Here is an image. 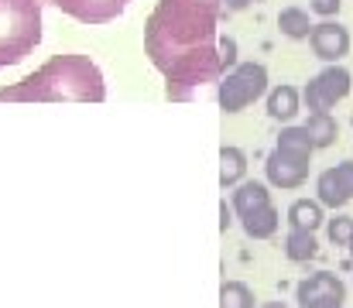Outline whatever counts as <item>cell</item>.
Here are the masks:
<instances>
[{
    "label": "cell",
    "instance_id": "cell-1",
    "mask_svg": "<svg viewBox=\"0 0 353 308\" xmlns=\"http://www.w3.org/2000/svg\"><path fill=\"white\" fill-rule=\"evenodd\" d=\"M220 10L223 0H158L144 28V52L165 76L168 100H192L196 90L220 83Z\"/></svg>",
    "mask_w": 353,
    "mask_h": 308
},
{
    "label": "cell",
    "instance_id": "cell-2",
    "mask_svg": "<svg viewBox=\"0 0 353 308\" xmlns=\"http://www.w3.org/2000/svg\"><path fill=\"white\" fill-rule=\"evenodd\" d=\"M107 83L90 55H55L38 72L0 90V103H103Z\"/></svg>",
    "mask_w": 353,
    "mask_h": 308
},
{
    "label": "cell",
    "instance_id": "cell-3",
    "mask_svg": "<svg viewBox=\"0 0 353 308\" xmlns=\"http://www.w3.org/2000/svg\"><path fill=\"white\" fill-rule=\"evenodd\" d=\"M41 41V0H0V69L24 62Z\"/></svg>",
    "mask_w": 353,
    "mask_h": 308
},
{
    "label": "cell",
    "instance_id": "cell-4",
    "mask_svg": "<svg viewBox=\"0 0 353 308\" xmlns=\"http://www.w3.org/2000/svg\"><path fill=\"white\" fill-rule=\"evenodd\" d=\"M312 141L305 127H285L278 134L274 151L264 161V175L274 189H302L312 168Z\"/></svg>",
    "mask_w": 353,
    "mask_h": 308
},
{
    "label": "cell",
    "instance_id": "cell-5",
    "mask_svg": "<svg viewBox=\"0 0 353 308\" xmlns=\"http://www.w3.org/2000/svg\"><path fill=\"white\" fill-rule=\"evenodd\" d=\"M234 212L250 240H268L281 226V212L271 205V192L264 182H240L234 192Z\"/></svg>",
    "mask_w": 353,
    "mask_h": 308
},
{
    "label": "cell",
    "instance_id": "cell-6",
    "mask_svg": "<svg viewBox=\"0 0 353 308\" xmlns=\"http://www.w3.org/2000/svg\"><path fill=\"white\" fill-rule=\"evenodd\" d=\"M268 90V72L261 62H243L234 65V72H227L220 79V90H216V100L223 106V113H240L247 110L254 100H261Z\"/></svg>",
    "mask_w": 353,
    "mask_h": 308
},
{
    "label": "cell",
    "instance_id": "cell-7",
    "mask_svg": "<svg viewBox=\"0 0 353 308\" xmlns=\"http://www.w3.org/2000/svg\"><path fill=\"white\" fill-rule=\"evenodd\" d=\"M295 298L302 308H343L347 302V285L333 271H316L305 281H299Z\"/></svg>",
    "mask_w": 353,
    "mask_h": 308
},
{
    "label": "cell",
    "instance_id": "cell-8",
    "mask_svg": "<svg viewBox=\"0 0 353 308\" xmlns=\"http://www.w3.org/2000/svg\"><path fill=\"white\" fill-rule=\"evenodd\" d=\"M347 93H350V72L340 65H330L305 86V103L312 113H330Z\"/></svg>",
    "mask_w": 353,
    "mask_h": 308
},
{
    "label": "cell",
    "instance_id": "cell-9",
    "mask_svg": "<svg viewBox=\"0 0 353 308\" xmlns=\"http://www.w3.org/2000/svg\"><path fill=\"white\" fill-rule=\"evenodd\" d=\"M316 199L330 209H343L353 203V161H340L316 178Z\"/></svg>",
    "mask_w": 353,
    "mask_h": 308
},
{
    "label": "cell",
    "instance_id": "cell-10",
    "mask_svg": "<svg viewBox=\"0 0 353 308\" xmlns=\"http://www.w3.org/2000/svg\"><path fill=\"white\" fill-rule=\"evenodd\" d=\"M55 3L62 14L83 21V24H110L127 10L130 0H48Z\"/></svg>",
    "mask_w": 353,
    "mask_h": 308
},
{
    "label": "cell",
    "instance_id": "cell-11",
    "mask_svg": "<svg viewBox=\"0 0 353 308\" xmlns=\"http://www.w3.org/2000/svg\"><path fill=\"white\" fill-rule=\"evenodd\" d=\"M309 41H312V52H316L323 62H340V59L350 52V31H347L343 24H336V21L316 24L312 34H309Z\"/></svg>",
    "mask_w": 353,
    "mask_h": 308
},
{
    "label": "cell",
    "instance_id": "cell-12",
    "mask_svg": "<svg viewBox=\"0 0 353 308\" xmlns=\"http://www.w3.org/2000/svg\"><path fill=\"white\" fill-rule=\"evenodd\" d=\"M323 223H326V216H323V203L319 199H295V203L288 205V226L292 229L316 233Z\"/></svg>",
    "mask_w": 353,
    "mask_h": 308
},
{
    "label": "cell",
    "instance_id": "cell-13",
    "mask_svg": "<svg viewBox=\"0 0 353 308\" xmlns=\"http://www.w3.org/2000/svg\"><path fill=\"white\" fill-rule=\"evenodd\" d=\"M316 254H319L316 233H309V229H288V236H285V257H288V260L305 264V260H312Z\"/></svg>",
    "mask_w": 353,
    "mask_h": 308
},
{
    "label": "cell",
    "instance_id": "cell-14",
    "mask_svg": "<svg viewBox=\"0 0 353 308\" xmlns=\"http://www.w3.org/2000/svg\"><path fill=\"white\" fill-rule=\"evenodd\" d=\"M243 175H247V154L240 147H223L220 151V185L234 189L243 182Z\"/></svg>",
    "mask_w": 353,
    "mask_h": 308
},
{
    "label": "cell",
    "instance_id": "cell-15",
    "mask_svg": "<svg viewBox=\"0 0 353 308\" xmlns=\"http://www.w3.org/2000/svg\"><path fill=\"white\" fill-rule=\"evenodd\" d=\"M299 113V90L295 86H278L268 96V116L271 120H292Z\"/></svg>",
    "mask_w": 353,
    "mask_h": 308
},
{
    "label": "cell",
    "instance_id": "cell-16",
    "mask_svg": "<svg viewBox=\"0 0 353 308\" xmlns=\"http://www.w3.org/2000/svg\"><path fill=\"white\" fill-rule=\"evenodd\" d=\"M305 130H309V141H312L316 151H319V147H330V144L336 141V120H333L330 113H312V116L305 120Z\"/></svg>",
    "mask_w": 353,
    "mask_h": 308
},
{
    "label": "cell",
    "instance_id": "cell-17",
    "mask_svg": "<svg viewBox=\"0 0 353 308\" xmlns=\"http://www.w3.org/2000/svg\"><path fill=\"white\" fill-rule=\"evenodd\" d=\"M278 28H281V34H288V38H309L316 24H309V14H305L302 7H285V10L278 14Z\"/></svg>",
    "mask_w": 353,
    "mask_h": 308
},
{
    "label": "cell",
    "instance_id": "cell-18",
    "mask_svg": "<svg viewBox=\"0 0 353 308\" xmlns=\"http://www.w3.org/2000/svg\"><path fill=\"white\" fill-rule=\"evenodd\" d=\"M220 308H254V291L243 281H223V288H220Z\"/></svg>",
    "mask_w": 353,
    "mask_h": 308
},
{
    "label": "cell",
    "instance_id": "cell-19",
    "mask_svg": "<svg viewBox=\"0 0 353 308\" xmlns=\"http://www.w3.org/2000/svg\"><path fill=\"white\" fill-rule=\"evenodd\" d=\"M326 233H330V240H333L336 247H347L353 236V216H333V219L326 223Z\"/></svg>",
    "mask_w": 353,
    "mask_h": 308
},
{
    "label": "cell",
    "instance_id": "cell-20",
    "mask_svg": "<svg viewBox=\"0 0 353 308\" xmlns=\"http://www.w3.org/2000/svg\"><path fill=\"white\" fill-rule=\"evenodd\" d=\"M236 62V41L234 38H220V69H230Z\"/></svg>",
    "mask_w": 353,
    "mask_h": 308
},
{
    "label": "cell",
    "instance_id": "cell-21",
    "mask_svg": "<svg viewBox=\"0 0 353 308\" xmlns=\"http://www.w3.org/2000/svg\"><path fill=\"white\" fill-rule=\"evenodd\" d=\"M340 3H343V0H309V7H312L316 14H323V17H333V14L340 10Z\"/></svg>",
    "mask_w": 353,
    "mask_h": 308
},
{
    "label": "cell",
    "instance_id": "cell-22",
    "mask_svg": "<svg viewBox=\"0 0 353 308\" xmlns=\"http://www.w3.org/2000/svg\"><path fill=\"white\" fill-rule=\"evenodd\" d=\"M223 7L234 14V10H243V7H250V0H223Z\"/></svg>",
    "mask_w": 353,
    "mask_h": 308
},
{
    "label": "cell",
    "instance_id": "cell-23",
    "mask_svg": "<svg viewBox=\"0 0 353 308\" xmlns=\"http://www.w3.org/2000/svg\"><path fill=\"white\" fill-rule=\"evenodd\" d=\"M220 212H223V219H220V229L227 233V229H230V223H234V219H230V209H227V203L220 205Z\"/></svg>",
    "mask_w": 353,
    "mask_h": 308
},
{
    "label": "cell",
    "instance_id": "cell-24",
    "mask_svg": "<svg viewBox=\"0 0 353 308\" xmlns=\"http://www.w3.org/2000/svg\"><path fill=\"white\" fill-rule=\"evenodd\" d=\"M261 308H288V305H285V302H264Z\"/></svg>",
    "mask_w": 353,
    "mask_h": 308
},
{
    "label": "cell",
    "instance_id": "cell-25",
    "mask_svg": "<svg viewBox=\"0 0 353 308\" xmlns=\"http://www.w3.org/2000/svg\"><path fill=\"white\" fill-rule=\"evenodd\" d=\"M347 247H350V254H353V236H350V243H347Z\"/></svg>",
    "mask_w": 353,
    "mask_h": 308
}]
</instances>
